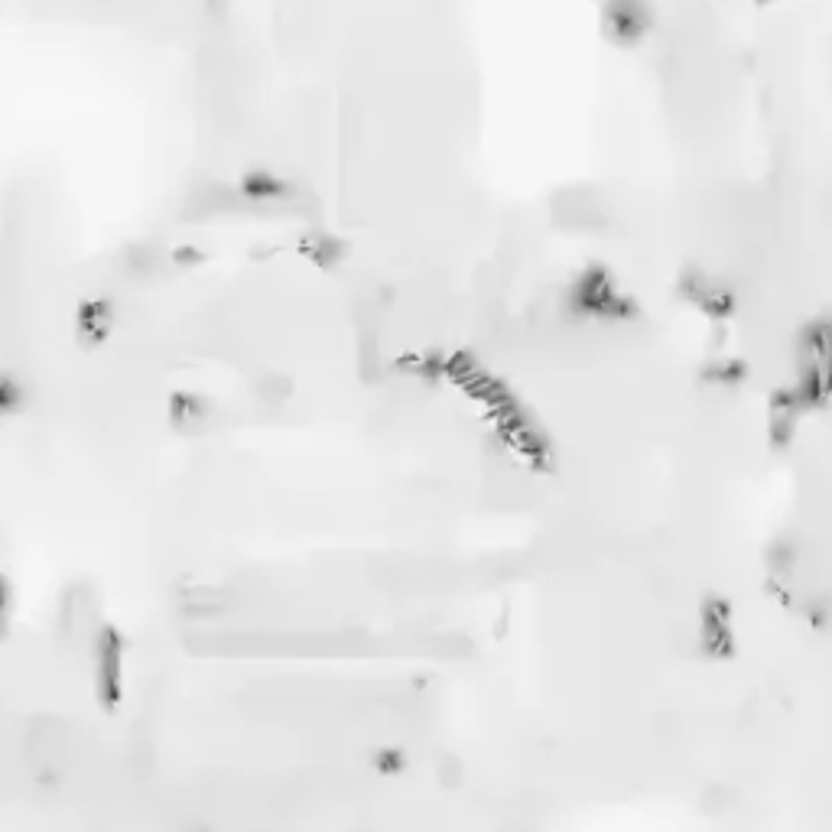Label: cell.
Listing matches in <instances>:
<instances>
[{
	"instance_id": "cell-1",
	"label": "cell",
	"mask_w": 832,
	"mask_h": 832,
	"mask_svg": "<svg viewBox=\"0 0 832 832\" xmlns=\"http://www.w3.org/2000/svg\"><path fill=\"white\" fill-rule=\"evenodd\" d=\"M95 686L101 706L117 709L124 696V641L114 628H101L95 647Z\"/></svg>"
},
{
	"instance_id": "cell-2",
	"label": "cell",
	"mask_w": 832,
	"mask_h": 832,
	"mask_svg": "<svg viewBox=\"0 0 832 832\" xmlns=\"http://www.w3.org/2000/svg\"><path fill=\"white\" fill-rule=\"evenodd\" d=\"M212 420V410H208V403L195 394H173L169 400V423L179 433H202Z\"/></svg>"
},
{
	"instance_id": "cell-3",
	"label": "cell",
	"mask_w": 832,
	"mask_h": 832,
	"mask_svg": "<svg viewBox=\"0 0 832 832\" xmlns=\"http://www.w3.org/2000/svg\"><path fill=\"white\" fill-rule=\"evenodd\" d=\"M20 403H23V390L13 381H0V413L17 410Z\"/></svg>"
}]
</instances>
